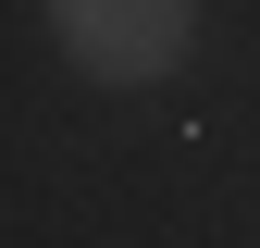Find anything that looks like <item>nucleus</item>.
I'll use <instances>...</instances> for the list:
<instances>
[{
  "label": "nucleus",
  "instance_id": "1",
  "mask_svg": "<svg viewBox=\"0 0 260 248\" xmlns=\"http://www.w3.org/2000/svg\"><path fill=\"white\" fill-rule=\"evenodd\" d=\"M50 25L100 87H149L199 50V0H50Z\"/></svg>",
  "mask_w": 260,
  "mask_h": 248
}]
</instances>
